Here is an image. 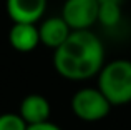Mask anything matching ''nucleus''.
<instances>
[{"instance_id":"obj_4","label":"nucleus","mask_w":131,"mask_h":130,"mask_svg":"<svg viewBox=\"0 0 131 130\" xmlns=\"http://www.w3.org/2000/svg\"><path fill=\"white\" fill-rule=\"evenodd\" d=\"M98 0H65L60 15L71 30H90L98 23Z\"/></svg>"},{"instance_id":"obj_5","label":"nucleus","mask_w":131,"mask_h":130,"mask_svg":"<svg viewBox=\"0 0 131 130\" xmlns=\"http://www.w3.org/2000/svg\"><path fill=\"white\" fill-rule=\"evenodd\" d=\"M48 0H5V10L12 23H37L47 12Z\"/></svg>"},{"instance_id":"obj_6","label":"nucleus","mask_w":131,"mask_h":130,"mask_svg":"<svg viewBox=\"0 0 131 130\" xmlns=\"http://www.w3.org/2000/svg\"><path fill=\"white\" fill-rule=\"evenodd\" d=\"M18 115L27 122V125H37L50 120L51 105L42 94H28L22 98L18 107Z\"/></svg>"},{"instance_id":"obj_2","label":"nucleus","mask_w":131,"mask_h":130,"mask_svg":"<svg viewBox=\"0 0 131 130\" xmlns=\"http://www.w3.org/2000/svg\"><path fill=\"white\" fill-rule=\"evenodd\" d=\"M98 85L111 107L131 104V60L115 59L105 63L98 73Z\"/></svg>"},{"instance_id":"obj_12","label":"nucleus","mask_w":131,"mask_h":130,"mask_svg":"<svg viewBox=\"0 0 131 130\" xmlns=\"http://www.w3.org/2000/svg\"><path fill=\"white\" fill-rule=\"evenodd\" d=\"M100 3H119V5H123V2L125 0H98Z\"/></svg>"},{"instance_id":"obj_10","label":"nucleus","mask_w":131,"mask_h":130,"mask_svg":"<svg viewBox=\"0 0 131 130\" xmlns=\"http://www.w3.org/2000/svg\"><path fill=\"white\" fill-rule=\"evenodd\" d=\"M27 122L15 112L0 114V130H27Z\"/></svg>"},{"instance_id":"obj_8","label":"nucleus","mask_w":131,"mask_h":130,"mask_svg":"<svg viewBox=\"0 0 131 130\" xmlns=\"http://www.w3.org/2000/svg\"><path fill=\"white\" fill-rule=\"evenodd\" d=\"M8 43L20 53H30L40 45L38 25L33 23H12L8 30Z\"/></svg>"},{"instance_id":"obj_11","label":"nucleus","mask_w":131,"mask_h":130,"mask_svg":"<svg viewBox=\"0 0 131 130\" xmlns=\"http://www.w3.org/2000/svg\"><path fill=\"white\" fill-rule=\"evenodd\" d=\"M27 130H63L60 127V125L53 124L51 120L48 122H43V124H37V125H28V128Z\"/></svg>"},{"instance_id":"obj_3","label":"nucleus","mask_w":131,"mask_h":130,"mask_svg":"<svg viewBox=\"0 0 131 130\" xmlns=\"http://www.w3.org/2000/svg\"><path fill=\"white\" fill-rule=\"evenodd\" d=\"M70 107L77 118L90 124L106 118L113 108L98 87H81L77 90L71 97Z\"/></svg>"},{"instance_id":"obj_7","label":"nucleus","mask_w":131,"mask_h":130,"mask_svg":"<svg viewBox=\"0 0 131 130\" xmlns=\"http://www.w3.org/2000/svg\"><path fill=\"white\" fill-rule=\"evenodd\" d=\"M38 33H40V43L55 52V50L60 45H63V42L70 37L71 29L68 27V23L61 18V15L47 17V18H43L42 22L38 23Z\"/></svg>"},{"instance_id":"obj_1","label":"nucleus","mask_w":131,"mask_h":130,"mask_svg":"<svg viewBox=\"0 0 131 130\" xmlns=\"http://www.w3.org/2000/svg\"><path fill=\"white\" fill-rule=\"evenodd\" d=\"M105 63V45L93 30H71L63 45L53 52L57 73L71 82L98 77Z\"/></svg>"},{"instance_id":"obj_9","label":"nucleus","mask_w":131,"mask_h":130,"mask_svg":"<svg viewBox=\"0 0 131 130\" xmlns=\"http://www.w3.org/2000/svg\"><path fill=\"white\" fill-rule=\"evenodd\" d=\"M121 5L119 3H100L98 23L105 29H115L121 22Z\"/></svg>"}]
</instances>
